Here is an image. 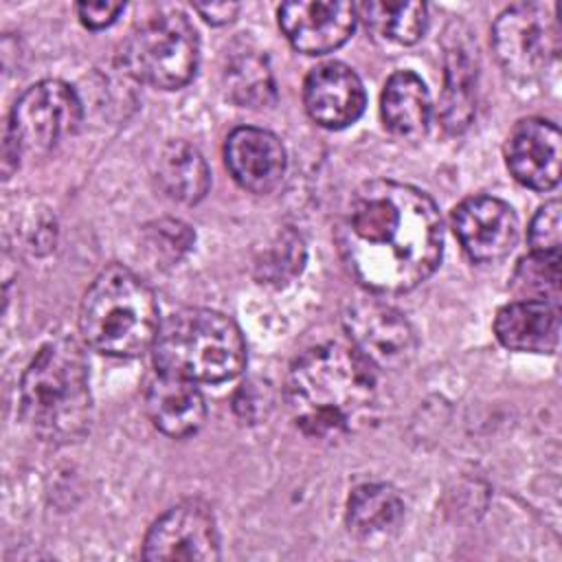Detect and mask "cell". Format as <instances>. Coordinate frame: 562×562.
<instances>
[{
	"mask_svg": "<svg viewBox=\"0 0 562 562\" xmlns=\"http://www.w3.org/2000/svg\"><path fill=\"white\" fill-rule=\"evenodd\" d=\"M338 248L351 274L375 294H402L439 266L443 228L435 202L395 180L364 182L349 200Z\"/></svg>",
	"mask_w": 562,
	"mask_h": 562,
	"instance_id": "obj_1",
	"label": "cell"
},
{
	"mask_svg": "<svg viewBox=\"0 0 562 562\" xmlns=\"http://www.w3.org/2000/svg\"><path fill=\"white\" fill-rule=\"evenodd\" d=\"M285 400L294 424L307 437H345L375 415V367L340 342L310 347L290 367Z\"/></svg>",
	"mask_w": 562,
	"mask_h": 562,
	"instance_id": "obj_2",
	"label": "cell"
},
{
	"mask_svg": "<svg viewBox=\"0 0 562 562\" xmlns=\"http://www.w3.org/2000/svg\"><path fill=\"white\" fill-rule=\"evenodd\" d=\"M22 417L48 443H72L90 430L92 397L88 364L72 338L44 345L20 384Z\"/></svg>",
	"mask_w": 562,
	"mask_h": 562,
	"instance_id": "obj_3",
	"label": "cell"
},
{
	"mask_svg": "<svg viewBox=\"0 0 562 562\" xmlns=\"http://www.w3.org/2000/svg\"><path fill=\"white\" fill-rule=\"evenodd\" d=\"M158 327L154 292L140 277L119 263L101 270L81 301V336L105 356H140L154 345Z\"/></svg>",
	"mask_w": 562,
	"mask_h": 562,
	"instance_id": "obj_4",
	"label": "cell"
},
{
	"mask_svg": "<svg viewBox=\"0 0 562 562\" xmlns=\"http://www.w3.org/2000/svg\"><path fill=\"white\" fill-rule=\"evenodd\" d=\"M158 371L191 382H226L246 364V342L233 318L206 307L167 316L151 345Z\"/></svg>",
	"mask_w": 562,
	"mask_h": 562,
	"instance_id": "obj_5",
	"label": "cell"
},
{
	"mask_svg": "<svg viewBox=\"0 0 562 562\" xmlns=\"http://www.w3.org/2000/svg\"><path fill=\"white\" fill-rule=\"evenodd\" d=\"M125 70L154 88L187 86L198 68L200 42L193 24L180 11H165L143 20L123 46Z\"/></svg>",
	"mask_w": 562,
	"mask_h": 562,
	"instance_id": "obj_6",
	"label": "cell"
},
{
	"mask_svg": "<svg viewBox=\"0 0 562 562\" xmlns=\"http://www.w3.org/2000/svg\"><path fill=\"white\" fill-rule=\"evenodd\" d=\"M492 44L509 77L540 79L560 55L555 4L520 2L505 9L492 26Z\"/></svg>",
	"mask_w": 562,
	"mask_h": 562,
	"instance_id": "obj_7",
	"label": "cell"
},
{
	"mask_svg": "<svg viewBox=\"0 0 562 562\" xmlns=\"http://www.w3.org/2000/svg\"><path fill=\"white\" fill-rule=\"evenodd\" d=\"M79 123L81 101L77 92L59 79H44L15 101L4 134L13 138L20 151L46 154L61 138L75 134Z\"/></svg>",
	"mask_w": 562,
	"mask_h": 562,
	"instance_id": "obj_8",
	"label": "cell"
},
{
	"mask_svg": "<svg viewBox=\"0 0 562 562\" xmlns=\"http://www.w3.org/2000/svg\"><path fill=\"white\" fill-rule=\"evenodd\" d=\"M342 321L353 349L375 369H400L415 353L408 321L382 301L356 299L347 305Z\"/></svg>",
	"mask_w": 562,
	"mask_h": 562,
	"instance_id": "obj_9",
	"label": "cell"
},
{
	"mask_svg": "<svg viewBox=\"0 0 562 562\" xmlns=\"http://www.w3.org/2000/svg\"><path fill=\"white\" fill-rule=\"evenodd\" d=\"M143 558L154 562L217 560L220 538L211 507L191 498L167 509L149 527L143 544Z\"/></svg>",
	"mask_w": 562,
	"mask_h": 562,
	"instance_id": "obj_10",
	"label": "cell"
},
{
	"mask_svg": "<svg viewBox=\"0 0 562 562\" xmlns=\"http://www.w3.org/2000/svg\"><path fill=\"white\" fill-rule=\"evenodd\" d=\"M452 228L472 261L494 263L512 252L518 239L514 209L492 195H474L452 211Z\"/></svg>",
	"mask_w": 562,
	"mask_h": 562,
	"instance_id": "obj_11",
	"label": "cell"
},
{
	"mask_svg": "<svg viewBox=\"0 0 562 562\" xmlns=\"http://www.w3.org/2000/svg\"><path fill=\"white\" fill-rule=\"evenodd\" d=\"M356 7L338 0H296L279 7V26L290 44L307 55L342 46L356 26Z\"/></svg>",
	"mask_w": 562,
	"mask_h": 562,
	"instance_id": "obj_12",
	"label": "cell"
},
{
	"mask_svg": "<svg viewBox=\"0 0 562 562\" xmlns=\"http://www.w3.org/2000/svg\"><path fill=\"white\" fill-rule=\"evenodd\" d=\"M505 158L512 176L536 191L558 187L562 171L560 130L544 119H525L507 136Z\"/></svg>",
	"mask_w": 562,
	"mask_h": 562,
	"instance_id": "obj_13",
	"label": "cell"
},
{
	"mask_svg": "<svg viewBox=\"0 0 562 562\" xmlns=\"http://www.w3.org/2000/svg\"><path fill=\"white\" fill-rule=\"evenodd\" d=\"M305 110L318 125L342 130L360 119L367 94L360 77L340 61L316 66L303 86Z\"/></svg>",
	"mask_w": 562,
	"mask_h": 562,
	"instance_id": "obj_14",
	"label": "cell"
},
{
	"mask_svg": "<svg viewBox=\"0 0 562 562\" xmlns=\"http://www.w3.org/2000/svg\"><path fill=\"white\" fill-rule=\"evenodd\" d=\"M224 160L239 187L252 193L274 191L285 173L281 140L261 127H237L224 145Z\"/></svg>",
	"mask_w": 562,
	"mask_h": 562,
	"instance_id": "obj_15",
	"label": "cell"
},
{
	"mask_svg": "<svg viewBox=\"0 0 562 562\" xmlns=\"http://www.w3.org/2000/svg\"><path fill=\"white\" fill-rule=\"evenodd\" d=\"M494 334L498 342L512 351L551 353L560 338V307L542 299L507 303L496 314Z\"/></svg>",
	"mask_w": 562,
	"mask_h": 562,
	"instance_id": "obj_16",
	"label": "cell"
},
{
	"mask_svg": "<svg viewBox=\"0 0 562 562\" xmlns=\"http://www.w3.org/2000/svg\"><path fill=\"white\" fill-rule=\"evenodd\" d=\"M145 406L151 424L173 439L193 435L206 417V404L195 382L162 371L149 380Z\"/></svg>",
	"mask_w": 562,
	"mask_h": 562,
	"instance_id": "obj_17",
	"label": "cell"
},
{
	"mask_svg": "<svg viewBox=\"0 0 562 562\" xmlns=\"http://www.w3.org/2000/svg\"><path fill=\"white\" fill-rule=\"evenodd\" d=\"M380 112L391 134L411 140L422 138L430 123V94L424 81L411 70L391 75L382 92Z\"/></svg>",
	"mask_w": 562,
	"mask_h": 562,
	"instance_id": "obj_18",
	"label": "cell"
},
{
	"mask_svg": "<svg viewBox=\"0 0 562 562\" xmlns=\"http://www.w3.org/2000/svg\"><path fill=\"white\" fill-rule=\"evenodd\" d=\"M404 518L400 494L386 483H362L347 501V527L364 542L389 538Z\"/></svg>",
	"mask_w": 562,
	"mask_h": 562,
	"instance_id": "obj_19",
	"label": "cell"
},
{
	"mask_svg": "<svg viewBox=\"0 0 562 562\" xmlns=\"http://www.w3.org/2000/svg\"><path fill=\"white\" fill-rule=\"evenodd\" d=\"M156 178L165 195L182 204L200 202L211 187L206 160L193 145L184 140H171L160 151Z\"/></svg>",
	"mask_w": 562,
	"mask_h": 562,
	"instance_id": "obj_20",
	"label": "cell"
},
{
	"mask_svg": "<svg viewBox=\"0 0 562 562\" xmlns=\"http://www.w3.org/2000/svg\"><path fill=\"white\" fill-rule=\"evenodd\" d=\"M226 94L248 108H261L274 101V81L266 55L248 44L235 48L224 68Z\"/></svg>",
	"mask_w": 562,
	"mask_h": 562,
	"instance_id": "obj_21",
	"label": "cell"
},
{
	"mask_svg": "<svg viewBox=\"0 0 562 562\" xmlns=\"http://www.w3.org/2000/svg\"><path fill=\"white\" fill-rule=\"evenodd\" d=\"M476 68L461 44H454L446 57V83L441 97V121L448 132H461L474 116Z\"/></svg>",
	"mask_w": 562,
	"mask_h": 562,
	"instance_id": "obj_22",
	"label": "cell"
},
{
	"mask_svg": "<svg viewBox=\"0 0 562 562\" xmlns=\"http://www.w3.org/2000/svg\"><path fill=\"white\" fill-rule=\"evenodd\" d=\"M356 11H360L364 24L373 33L395 44H415L428 24V7L424 2H362Z\"/></svg>",
	"mask_w": 562,
	"mask_h": 562,
	"instance_id": "obj_23",
	"label": "cell"
},
{
	"mask_svg": "<svg viewBox=\"0 0 562 562\" xmlns=\"http://www.w3.org/2000/svg\"><path fill=\"white\" fill-rule=\"evenodd\" d=\"M305 263V244L294 231L279 233L255 261V272L261 283L283 285L292 281Z\"/></svg>",
	"mask_w": 562,
	"mask_h": 562,
	"instance_id": "obj_24",
	"label": "cell"
},
{
	"mask_svg": "<svg viewBox=\"0 0 562 562\" xmlns=\"http://www.w3.org/2000/svg\"><path fill=\"white\" fill-rule=\"evenodd\" d=\"M514 290L525 299H542L558 303L560 294V255L525 257L514 274Z\"/></svg>",
	"mask_w": 562,
	"mask_h": 562,
	"instance_id": "obj_25",
	"label": "cell"
},
{
	"mask_svg": "<svg viewBox=\"0 0 562 562\" xmlns=\"http://www.w3.org/2000/svg\"><path fill=\"white\" fill-rule=\"evenodd\" d=\"M149 250L165 261H178L195 241L193 231L178 220H158L145 226Z\"/></svg>",
	"mask_w": 562,
	"mask_h": 562,
	"instance_id": "obj_26",
	"label": "cell"
},
{
	"mask_svg": "<svg viewBox=\"0 0 562 562\" xmlns=\"http://www.w3.org/2000/svg\"><path fill=\"white\" fill-rule=\"evenodd\" d=\"M560 202L551 200L531 220L529 226V246L536 255H560L562 244V217H560Z\"/></svg>",
	"mask_w": 562,
	"mask_h": 562,
	"instance_id": "obj_27",
	"label": "cell"
},
{
	"mask_svg": "<svg viewBox=\"0 0 562 562\" xmlns=\"http://www.w3.org/2000/svg\"><path fill=\"white\" fill-rule=\"evenodd\" d=\"M123 11L121 2H105V0H97V2H79L77 4V15L79 20L88 26V29H103L110 26L119 13Z\"/></svg>",
	"mask_w": 562,
	"mask_h": 562,
	"instance_id": "obj_28",
	"label": "cell"
},
{
	"mask_svg": "<svg viewBox=\"0 0 562 562\" xmlns=\"http://www.w3.org/2000/svg\"><path fill=\"white\" fill-rule=\"evenodd\" d=\"M195 11L211 24H226L235 18L239 11V4L235 2H209V4H195Z\"/></svg>",
	"mask_w": 562,
	"mask_h": 562,
	"instance_id": "obj_29",
	"label": "cell"
}]
</instances>
